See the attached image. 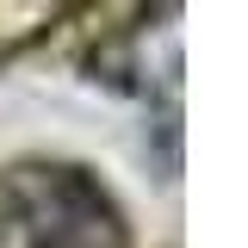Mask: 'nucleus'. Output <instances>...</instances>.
Returning a JSON list of instances; mask_svg holds the SVG:
<instances>
[{
	"mask_svg": "<svg viewBox=\"0 0 248 248\" xmlns=\"http://www.w3.org/2000/svg\"><path fill=\"white\" fill-rule=\"evenodd\" d=\"M13 205L31 248H124L118 205L81 168H25L13 180Z\"/></svg>",
	"mask_w": 248,
	"mask_h": 248,
	"instance_id": "1",
	"label": "nucleus"
}]
</instances>
